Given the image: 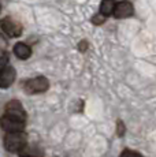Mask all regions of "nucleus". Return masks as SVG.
Listing matches in <instances>:
<instances>
[{"mask_svg": "<svg viewBox=\"0 0 156 157\" xmlns=\"http://www.w3.org/2000/svg\"><path fill=\"white\" fill-rule=\"evenodd\" d=\"M19 157H43L44 153L38 146H28L26 145L21 152H18Z\"/></svg>", "mask_w": 156, "mask_h": 157, "instance_id": "obj_9", "label": "nucleus"}, {"mask_svg": "<svg viewBox=\"0 0 156 157\" xmlns=\"http://www.w3.org/2000/svg\"><path fill=\"white\" fill-rule=\"evenodd\" d=\"M26 124V120H22L19 117L11 116V115L4 113L0 117V127L7 132H17V131H23Z\"/></svg>", "mask_w": 156, "mask_h": 157, "instance_id": "obj_2", "label": "nucleus"}, {"mask_svg": "<svg viewBox=\"0 0 156 157\" xmlns=\"http://www.w3.org/2000/svg\"><path fill=\"white\" fill-rule=\"evenodd\" d=\"M49 87V81L45 77H36L25 82V92L28 94H38V93H44Z\"/></svg>", "mask_w": 156, "mask_h": 157, "instance_id": "obj_3", "label": "nucleus"}, {"mask_svg": "<svg viewBox=\"0 0 156 157\" xmlns=\"http://www.w3.org/2000/svg\"><path fill=\"white\" fill-rule=\"evenodd\" d=\"M26 145H28V137L23 131L7 132V135L4 137V146L11 153L21 152Z\"/></svg>", "mask_w": 156, "mask_h": 157, "instance_id": "obj_1", "label": "nucleus"}, {"mask_svg": "<svg viewBox=\"0 0 156 157\" xmlns=\"http://www.w3.org/2000/svg\"><path fill=\"white\" fill-rule=\"evenodd\" d=\"M125 132H126L125 123L122 122V120H118V122H116V134H118V137H123Z\"/></svg>", "mask_w": 156, "mask_h": 157, "instance_id": "obj_12", "label": "nucleus"}, {"mask_svg": "<svg viewBox=\"0 0 156 157\" xmlns=\"http://www.w3.org/2000/svg\"><path fill=\"white\" fill-rule=\"evenodd\" d=\"M6 113L19 117L22 120H26V111L23 108V105L21 104V101L18 100H11L6 104Z\"/></svg>", "mask_w": 156, "mask_h": 157, "instance_id": "obj_6", "label": "nucleus"}, {"mask_svg": "<svg viewBox=\"0 0 156 157\" xmlns=\"http://www.w3.org/2000/svg\"><path fill=\"white\" fill-rule=\"evenodd\" d=\"M0 10H2V6H0Z\"/></svg>", "mask_w": 156, "mask_h": 157, "instance_id": "obj_17", "label": "nucleus"}, {"mask_svg": "<svg viewBox=\"0 0 156 157\" xmlns=\"http://www.w3.org/2000/svg\"><path fill=\"white\" fill-rule=\"evenodd\" d=\"M104 21H106V17L101 14H96L92 18V23H95V25H101V23H104Z\"/></svg>", "mask_w": 156, "mask_h": 157, "instance_id": "obj_14", "label": "nucleus"}, {"mask_svg": "<svg viewBox=\"0 0 156 157\" xmlns=\"http://www.w3.org/2000/svg\"><path fill=\"white\" fill-rule=\"evenodd\" d=\"M116 7V2L115 0H103L100 4V14L104 17H110L114 14V10Z\"/></svg>", "mask_w": 156, "mask_h": 157, "instance_id": "obj_10", "label": "nucleus"}, {"mask_svg": "<svg viewBox=\"0 0 156 157\" xmlns=\"http://www.w3.org/2000/svg\"><path fill=\"white\" fill-rule=\"evenodd\" d=\"M134 13V8H133V4L127 0H123V2H119L116 3V7L114 10V17L118 18V19H123V18H127L130 15H133Z\"/></svg>", "mask_w": 156, "mask_h": 157, "instance_id": "obj_7", "label": "nucleus"}, {"mask_svg": "<svg viewBox=\"0 0 156 157\" xmlns=\"http://www.w3.org/2000/svg\"><path fill=\"white\" fill-rule=\"evenodd\" d=\"M119 157H144L142 155H140L138 152H136V150H130V149H125L123 152L121 153V156Z\"/></svg>", "mask_w": 156, "mask_h": 157, "instance_id": "obj_11", "label": "nucleus"}, {"mask_svg": "<svg viewBox=\"0 0 156 157\" xmlns=\"http://www.w3.org/2000/svg\"><path fill=\"white\" fill-rule=\"evenodd\" d=\"M0 28L8 37H19L22 34V25L10 17L3 18L0 21Z\"/></svg>", "mask_w": 156, "mask_h": 157, "instance_id": "obj_4", "label": "nucleus"}, {"mask_svg": "<svg viewBox=\"0 0 156 157\" xmlns=\"http://www.w3.org/2000/svg\"><path fill=\"white\" fill-rule=\"evenodd\" d=\"M17 77V71L11 66H6L2 71H0V89H7L14 83Z\"/></svg>", "mask_w": 156, "mask_h": 157, "instance_id": "obj_5", "label": "nucleus"}, {"mask_svg": "<svg viewBox=\"0 0 156 157\" xmlns=\"http://www.w3.org/2000/svg\"><path fill=\"white\" fill-rule=\"evenodd\" d=\"M14 53L18 59L21 60H26L32 56V49L29 45H26L25 43H17L14 45Z\"/></svg>", "mask_w": 156, "mask_h": 157, "instance_id": "obj_8", "label": "nucleus"}, {"mask_svg": "<svg viewBox=\"0 0 156 157\" xmlns=\"http://www.w3.org/2000/svg\"><path fill=\"white\" fill-rule=\"evenodd\" d=\"M78 48H80V51H81V52H85V51H86V48H88V44H86L85 41H81V43L78 44Z\"/></svg>", "mask_w": 156, "mask_h": 157, "instance_id": "obj_16", "label": "nucleus"}, {"mask_svg": "<svg viewBox=\"0 0 156 157\" xmlns=\"http://www.w3.org/2000/svg\"><path fill=\"white\" fill-rule=\"evenodd\" d=\"M7 45H8L7 38H6L4 36L0 33V52H6V49H7Z\"/></svg>", "mask_w": 156, "mask_h": 157, "instance_id": "obj_15", "label": "nucleus"}, {"mask_svg": "<svg viewBox=\"0 0 156 157\" xmlns=\"http://www.w3.org/2000/svg\"><path fill=\"white\" fill-rule=\"evenodd\" d=\"M6 66H8V56L6 52H2L0 53V71H2Z\"/></svg>", "mask_w": 156, "mask_h": 157, "instance_id": "obj_13", "label": "nucleus"}]
</instances>
